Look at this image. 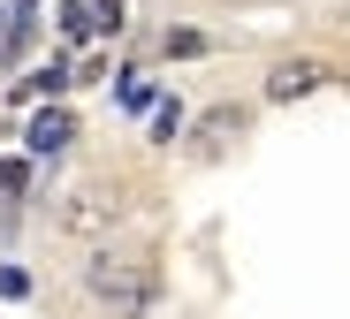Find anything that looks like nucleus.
Segmentation results:
<instances>
[{
  "label": "nucleus",
  "mask_w": 350,
  "mask_h": 319,
  "mask_svg": "<svg viewBox=\"0 0 350 319\" xmlns=\"http://www.w3.org/2000/svg\"><path fill=\"white\" fill-rule=\"evenodd\" d=\"M84 296L114 319H152L160 311V274L152 259H122V251H99V259L84 266Z\"/></svg>",
  "instance_id": "nucleus-1"
},
{
  "label": "nucleus",
  "mask_w": 350,
  "mask_h": 319,
  "mask_svg": "<svg viewBox=\"0 0 350 319\" xmlns=\"http://www.w3.org/2000/svg\"><path fill=\"white\" fill-rule=\"evenodd\" d=\"M320 84H335V69H327V61L289 53V61H274V69H267V107H297V99H312Z\"/></svg>",
  "instance_id": "nucleus-2"
},
{
  "label": "nucleus",
  "mask_w": 350,
  "mask_h": 319,
  "mask_svg": "<svg viewBox=\"0 0 350 319\" xmlns=\"http://www.w3.org/2000/svg\"><path fill=\"white\" fill-rule=\"evenodd\" d=\"M107 221H114V206H99V190H69V198H62V228L69 236H92Z\"/></svg>",
  "instance_id": "nucleus-3"
},
{
  "label": "nucleus",
  "mask_w": 350,
  "mask_h": 319,
  "mask_svg": "<svg viewBox=\"0 0 350 319\" xmlns=\"http://www.w3.org/2000/svg\"><path fill=\"white\" fill-rule=\"evenodd\" d=\"M69 130H77V122H69L62 107H53V114H38V122H31V137H23V145L46 160V152H62V145H69Z\"/></svg>",
  "instance_id": "nucleus-4"
},
{
  "label": "nucleus",
  "mask_w": 350,
  "mask_h": 319,
  "mask_svg": "<svg viewBox=\"0 0 350 319\" xmlns=\"http://www.w3.org/2000/svg\"><path fill=\"white\" fill-rule=\"evenodd\" d=\"M237 130H244V107H206L198 114V145H228Z\"/></svg>",
  "instance_id": "nucleus-5"
},
{
  "label": "nucleus",
  "mask_w": 350,
  "mask_h": 319,
  "mask_svg": "<svg viewBox=\"0 0 350 319\" xmlns=\"http://www.w3.org/2000/svg\"><path fill=\"white\" fill-rule=\"evenodd\" d=\"M167 53H175V61H191V53H206V38H198V31H167Z\"/></svg>",
  "instance_id": "nucleus-6"
}]
</instances>
